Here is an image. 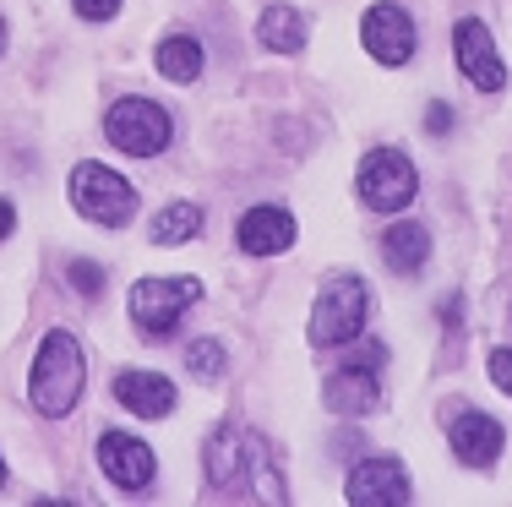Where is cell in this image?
I'll use <instances>...</instances> for the list:
<instances>
[{"instance_id": "obj_5", "label": "cell", "mask_w": 512, "mask_h": 507, "mask_svg": "<svg viewBox=\"0 0 512 507\" xmlns=\"http://www.w3.org/2000/svg\"><path fill=\"white\" fill-rule=\"evenodd\" d=\"M355 186H360V202L371 213H398L414 202V191H420V175H414L409 153L398 148H371L355 169Z\"/></svg>"}, {"instance_id": "obj_23", "label": "cell", "mask_w": 512, "mask_h": 507, "mask_svg": "<svg viewBox=\"0 0 512 507\" xmlns=\"http://www.w3.org/2000/svg\"><path fill=\"white\" fill-rule=\"evenodd\" d=\"M425 131H431V137L453 131V110H447V104H431V110H425Z\"/></svg>"}, {"instance_id": "obj_26", "label": "cell", "mask_w": 512, "mask_h": 507, "mask_svg": "<svg viewBox=\"0 0 512 507\" xmlns=\"http://www.w3.org/2000/svg\"><path fill=\"white\" fill-rule=\"evenodd\" d=\"M0 50H6V22H0Z\"/></svg>"}, {"instance_id": "obj_25", "label": "cell", "mask_w": 512, "mask_h": 507, "mask_svg": "<svg viewBox=\"0 0 512 507\" xmlns=\"http://www.w3.org/2000/svg\"><path fill=\"white\" fill-rule=\"evenodd\" d=\"M0 491H6V458H0Z\"/></svg>"}, {"instance_id": "obj_18", "label": "cell", "mask_w": 512, "mask_h": 507, "mask_svg": "<svg viewBox=\"0 0 512 507\" xmlns=\"http://www.w3.org/2000/svg\"><path fill=\"white\" fill-rule=\"evenodd\" d=\"M197 229H202V208H197V202H169V208L148 224V240H153V246H186Z\"/></svg>"}, {"instance_id": "obj_11", "label": "cell", "mask_w": 512, "mask_h": 507, "mask_svg": "<svg viewBox=\"0 0 512 507\" xmlns=\"http://www.w3.org/2000/svg\"><path fill=\"white\" fill-rule=\"evenodd\" d=\"M453 50H458V71L474 82L480 93H502L507 88V66L496 55V39L480 17H463L453 28Z\"/></svg>"}, {"instance_id": "obj_22", "label": "cell", "mask_w": 512, "mask_h": 507, "mask_svg": "<svg viewBox=\"0 0 512 507\" xmlns=\"http://www.w3.org/2000/svg\"><path fill=\"white\" fill-rule=\"evenodd\" d=\"M71 11H77L82 22H109L120 11V0H71Z\"/></svg>"}, {"instance_id": "obj_17", "label": "cell", "mask_w": 512, "mask_h": 507, "mask_svg": "<svg viewBox=\"0 0 512 507\" xmlns=\"http://www.w3.org/2000/svg\"><path fill=\"white\" fill-rule=\"evenodd\" d=\"M153 66H158V77H169V82H197L202 77V44L191 39V33H169L153 50Z\"/></svg>"}, {"instance_id": "obj_13", "label": "cell", "mask_w": 512, "mask_h": 507, "mask_svg": "<svg viewBox=\"0 0 512 507\" xmlns=\"http://www.w3.org/2000/svg\"><path fill=\"white\" fill-rule=\"evenodd\" d=\"M235 246L246 251V257H278V251H289V246H295V213H289V208H273V202L240 213Z\"/></svg>"}, {"instance_id": "obj_12", "label": "cell", "mask_w": 512, "mask_h": 507, "mask_svg": "<svg viewBox=\"0 0 512 507\" xmlns=\"http://www.w3.org/2000/svg\"><path fill=\"white\" fill-rule=\"evenodd\" d=\"M99 469H104L109 486H120V491H142V486H153L158 458H153L148 442L131 437V431H104V437H99Z\"/></svg>"}, {"instance_id": "obj_20", "label": "cell", "mask_w": 512, "mask_h": 507, "mask_svg": "<svg viewBox=\"0 0 512 507\" xmlns=\"http://www.w3.org/2000/svg\"><path fill=\"white\" fill-rule=\"evenodd\" d=\"M66 279H71V289H77L82 300H99V295H104V268H99V262H88V257L71 262Z\"/></svg>"}, {"instance_id": "obj_24", "label": "cell", "mask_w": 512, "mask_h": 507, "mask_svg": "<svg viewBox=\"0 0 512 507\" xmlns=\"http://www.w3.org/2000/svg\"><path fill=\"white\" fill-rule=\"evenodd\" d=\"M11 229H17V208H11V202H6V197H0V240H6V235H11Z\"/></svg>"}, {"instance_id": "obj_14", "label": "cell", "mask_w": 512, "mask_h": 507, "mask_svg": "<svg viewBox=\"0 0 512 507\" xmlns=\"http://www.w3.org/2000/svg\"><path fill=\"white\" fill-rule=\"evenodd\" d=\"M115 404L137 420H164L175 409V382L158 371H120L115 377Z\"/></svg>"}, {"instance_id": "obj_3", "label": "cell", "mask_w": 512, "mask_h": 507, "mask_svg": "<svg viewBox=\"0 0 512 507\" xmlns=\"http://www.w3.org/2000/svg\"><path fill=\"white\" fill-rule=\"evenodd\" d=\"M104 137L115 142L126 159H158V153L169 148V137H175V120L158 99H115L104 115Z\"/></svg>"}, {"instance_id": "obj_6", "label": "cell", "mask_w": 512, "mask_h": 507, "mask_svg": "<svg viewBox=\"0 0 512 507\" xmlns=\"http://www.w3.org/2000/svg\"><path fill=\"white\" fill-rule=\"evenodd\" d=\"M202 300V284L197 279H142L137 289H131V322H137V333L142 338H169L175 333V322H180V311L186 306H197Z\"/></svg>"}, {"instance_id": "obj_4", "label": "cell", "mask_w": 512, "mask_h": 507, "mask_svg": "<svg viewBox=\"0 0 512 507\" xmlns=\"http://www.w3.org/2000/svg\"><path fill=\"white\" fill-rule=\"evenodd\" d=\"M71 208L104 229H126L137 213V186L104 164H77L71 169Z\"/></svg>"}, {"instance_id": "obj_10", "label": "cell", "mask_w": 512, "mask_h": 507, "mask_svg": "<svg viewBox=\"0 0 512 507\" xmlns=\"http://www.w3.org/2000/svg\"><path fill=\"white\" fill-rule=\"evenodd\" d=\"M360 39H365V50H371L376 66H409V60H414V44H420V33H414V17H409L404 6L382 0V6L365 11Z\"/></svg>"}, {"instance_id": "obj_7", "label": "cell", "mask_w": 512, "mask_h": 507, "mask_svg": "<svg viewBox=\"0 0 512 507\" xmlns=\"http://www.w3.org/2000/svg\"><path fill=\"white\" fill-rule=\"evenodd\" d=\"M382 360H387V349H382V344H365V355L344 360V366H338L333 377H327L322 398L338 409V415H371V409L382 404V393H376V377H382Z\"/></svg>"}, {"instance_id": "obj_9", "label": "cell", "mask_w": 512, "mask_h": 507, "mask_svg": "<svg viewBox=\"0 0 512 507\" xmlns=\"http://www.w3.org/2000/svg\"><path fill=\"white\" fill-rule=\"evenodd\" d=\"M447 448H453L458 464H469V469H491L496 458H502L507 448V431L496 426L485 409H474V404H458L453 415H447Z\"/></svg>"}, {"instance_id": "obj_19", "label": "cell", "mask_w": 512, "mask_h": 507, "mask_svg": "<svg viewBox=\"0 0 512 507\" xmlns=\"http://www.w3.org/2000/svg\"><path fill=\"white\" fill-rule=\"evenodd\" d=\"M186 366L197 382H218L224 377V344H213V338H197V344L186 349Z\"/></svg>"}, {"instance_id": "obj_8", "label": "cell", "mask_w": 512, "mask_h": 507, "mask_svg": "<svg viewBox=\"0 0 512 507\" xmlns=\"http://www.w3.org/2000/svg\"><path fill=\"white\" fill-rule=\"evenodd\" d=\"M344 491L355 507H404V502H414V480H409L404 458H393V453H376V458H365V464H355Z\"/></svg>"}, {"instance_id": "obj_15", "label": "cell", "mask_w": 512, "mask_h": 507, "mask_svg": "<svg viewBox=\"0 0 512 507\" xmlns=\"http://www.w3.org/2000/svg\"><path fill=\"white\" fill-rule=\"evenodd\" d=\"M256 39L273 55H300L306 50V17H300L295 6H267L262 17H256Z\"/></svg>"}, {"instance_id": "obj_21", "label": "cell", "mask_w": 512, "mask_h": 507, "mask_svg": "<svg viewBox=\"0 0 512 507\" xmlns=\"http://www.w3.org/2000/svg\"><path fill=\"white\" fill-rule=\"evenodd\" d=\"M485 371H491V382L512 398V344L507 349H491V366H485Z\"/></svg>"}, {"instance_id": "obj_1", "label": "cell", "mask_w": 512, "mask_h": 507, "mask_svg": "<svg viewBox=\"0 0 512 507\" xmlns=\"http://www.w3.org/2000/svg\"><path fill=\"white\" fill-rule=\"evenodd\" d=\"M82 377H88V371H82V344L66 328H50L39 344V355H33V382H28L33 409L50 415V420L71 415L77 398H82Z\"/></svg>"}, {"instance_id": "obj_16", "label": "cell", "mask_w": 512, "mask_h": 507, "mask_svg": "<svg viewBox=\"0 0 512 507\" xmlns=\"http://www.w3.org/2000/svg\"><path fill=\"white\" fill-rule=\"evenodd\" d=\"M382 257L393 273H420L425 257H431V229L425 224H393L382 235Z\"/></svg>"}, {"instance_id": "obj_2", "label": "cell", "mask_w": 512, "mask_h": 507, "mask_svg": "<svg viewBox=\"0 0 512 507\" xmlns=\"http://www.w3.org/2000/svg\"><path fill=\"white\" fill-rule=\"evenodd\" d=\"M365 317H371V289L365 279L355 273H333V279L322 284V295H316L311 306V344H355L365 333Z\"/></svg>"}]
</instances>
